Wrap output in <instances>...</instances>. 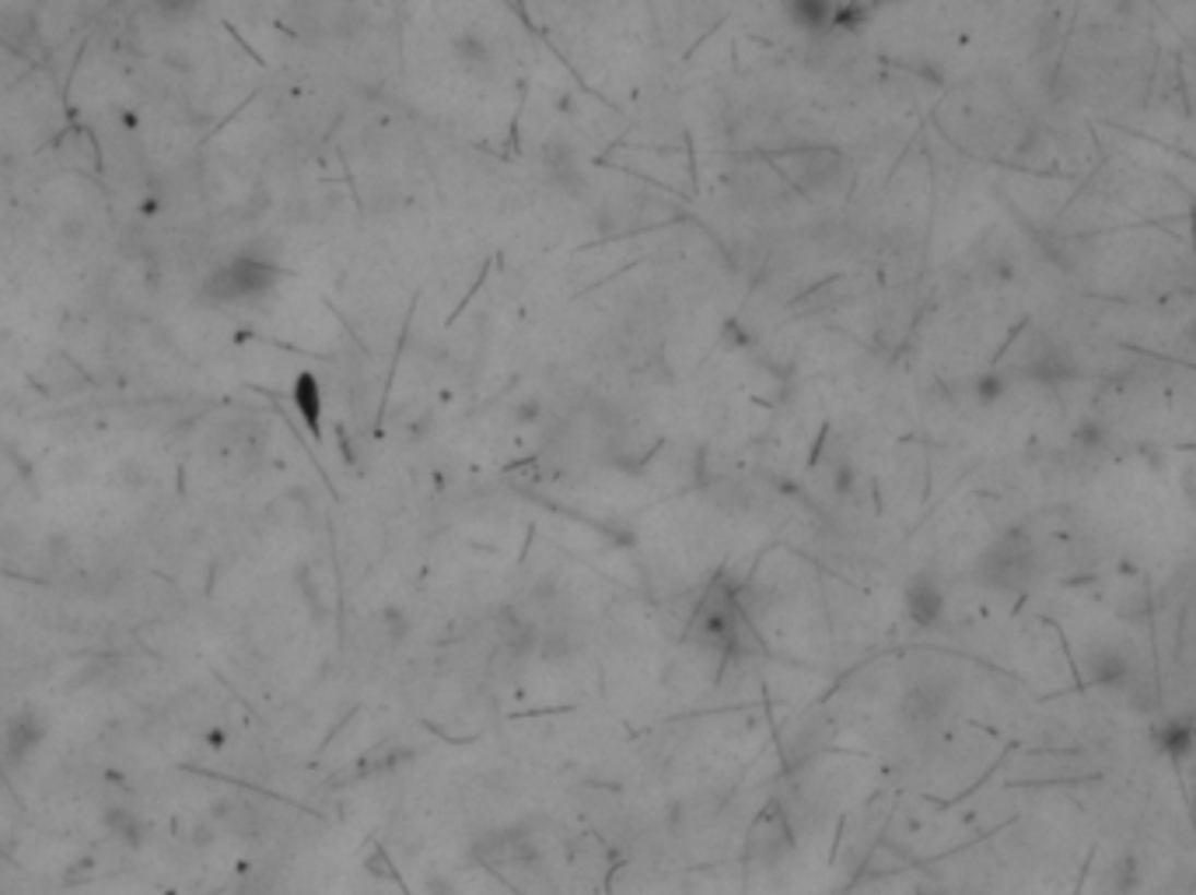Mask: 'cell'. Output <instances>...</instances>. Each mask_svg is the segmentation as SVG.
I'll use <instances>...</instances> for the list:
<instances>
[{
    "instance_id": "6da1fadb",
    "label": "cell",
    "mask_w": 1196,
    "mask_h": 895,
    "mask_svg": "<svg viewBox=\"0 0 1196 895\" xmlns=\"http://www.w3.org/2000/svg\"><path fill=\"white\" fill-rule=\"evenodd\" d=\"M1043 574V557L1026 528H1004L1000 536L983 549L973 563V577L980 588L994 595H1011L1021 598L1032 592V584Z\"/></svg>"
},
{
    "instance_id": "7a4b0ae2",
    "label": "cell",
    "mask_w": 1196,
    "mask_h": 895,
    "mask_svg": "<svg viewBox=\"0 0 1196 895\" xmlns=\"http://www.w3.org/2000/svg\"><path fill=\"white\" fill-rule=\"evenodd\" d=\"M276 277H281V270H276V263H270L267 255L238 252L203 281V298L214 301V305L256 301V298L270 295V290L276 287Z\"/></svg>"
},
{
    "instance_id": "3957f363",
    "label": "cell",
    "mask_w": 1196,
    "mask_h": 895,
    "mask_svg": "<svg viewBox=\"0 0 1196 895\" xmlns=\"http://www.w3.org/2000/svg\"><path fill=\"white\" fill-rule=\"evenodd\" d=\"M1021 374L1039 389H1064L1081 378V360L1064 339L1039 336L1029 343V354L1021 357Z\"/></svg>"
},
{
    "instance_id": "277c9868",
    "label": "cell",
    "mask_w": 1196,
    "mask_h": 895,
    "mask_svg": "<svg viewBox=\"0 0 1196 895\" xmlns=\"http://www.w3.org/2000/svg\"><path fill=\"white\" fill-rule=\"evenodd\" d=\"M773 165L780 176H788L791 186H797L802 193L829 189L843 171V158L833 147H791L784 154H773Z\"/></svg>"
},
{
    "instance_id": "5b68a950",
    "label": "cell",
    "mask_w": 1196,
    "mask_h": 895,
    "mask_svg": "<svg viewBox=\"0 0 1196 895\" xmlns=\"http://www.w3.org/2000/svg\"><path fill=\"white\" fill-rule=\"evenodd\" d=\"M1081 668H1085V682L1099 685V690H1120V693H1126L1140 679L1137 658L1123 644H1113V641L1091 644L1085 651Z\"/></svg>"
},
{
    "instance_id": "8992f818",
    "label": "cell",
    "mask_w": 1196,
    "mask_h": 895,
    "mask_svg": "<svg viewBox=\"0 0 1196 895\" xmlns=\"http://www.w3.org/2000/svg\"><path fill=\"white\" fill-rule=\"evenodd\" d=\"M794 847V825L791 815L780 812V808H770L756 819V825L749 830V857L762 860V864H773V860L788 857Z\"/></svg>"
},
{
    "instance_id": "52a82bcc",
    "label": "cell",
    "mask_w": 1196,
    "mask_h": 895,
    "mask_svg": "<svg viewBox=\"0 0 1196 895\" xmlns=\"http://www.w3.org/2000/svg\"><path fill=\"white\" fill-rule=\"evenodd\" d=\"M903 606H907V616L913 619L916 626H938L945 612H948V595L938 581H934L931 574H913L907 581V592H903Z\"/></svg>"
},
{
    "instance_id": "ba28073f",
    "label": "cell",
    "mask_w": 1196,
    "mask_h": 895,
    "mask_svg": "<svg viewBox=\"0 0 1196 895\" xmlns=\"http://www.w3.org/2000/svg\"><path fill=\"white\" fill-rule=\"evenodd\" d=\"M1154 749L1172 763H1186L1196 755V717L1172 714L1154 725Z\"/></svg>"
},
{
    "instance_id": "9c48e42d",
    "label": "cell",
    "mask_w": 1196,
    "mask_h": 895,
    "mask_svg": "<svg viewBox=\"0 0 1196 895\" xmlns=\"http://www.w3.org/2000/svg\"><path fill=\"white\" fill-rule=\"evenodd\" d=\"M784 11L794 28L808 32V36H826L837 28L840 0H784Z\"/></svg>"
},
{
    "instance_id": "30bf717a",
    "label": "cell",
    "mask_w": 1196,
    "mask_h": 895,
    "mask_svg": "<svg viewBox=\"0 0 1196 895\" xmlns=\"http://www.w3.org/2000/svg\"><path fill=\"white\" fill-rule=\"evenodd\" d=\"M43 738H46L43 717L32 714V711H22L19 717H11L8 725H4V755H8L11 763H19V760H25V755L43 742Z\"/></svg>"
},
{
    "instance_id": "8fae6325",
    "label": "cell",
    "mask_w": 1196,
    "mask_h": 895,
    "mask_svg": "<svg viewBox=\"0 0 1196 895\" xmlns=\"http://www.w3.org/2000/svg\"><path fill=\"white\" fill-rule=\"evenodd\" d=\"M294 406H298L301 420L308 423L311 434H319L322 427V389H319V378L316 374H298V382H294Z\"/></svg>"
},
{
    "instance_id": "7c38bea8",
    "label": "cell",
    "mask_w": 1196,
    "mask_h": 895,
    "mask_svg": "<svg viewBox=\"0 0 1196 895\" xmlns=\"http://www.w3.org/2000/svg\"><path fill=\"white\" fill-rule=\"evenodd\" d=\"M1140 882H1144V874H1140V868H1137V860H1134V857H1120V860H1113V864H1109V871H1105L1102 895H1137Z\"/></svg>"
},
{
    "instance_id": "4fadbf2b",
    "label": "cell",
    "mask_w": 1196,
    "mask_h": 895,
    "mask_svg": "<svg viewBox=\"0 0 1196 895\" xmlns=\"http://www.w3.org/2000/svg\"><path fill=\"white\" fill-rule=\"evenodd\" d=\"M973 395H976V403L994 406V403L1004 399V395H1008V378H1004L1000 371H983L973 382Z\"/></svg>"
},
{
    "instance_id": "5bb4252c",
    "label": "cell",
    "mask_w": 1196,
    "mask_h": 895,
    "mask_svg": "<svg viewBox=\"0 0 1196 895\" xmlns=\"http://www.w3.org/2000/svg\"><path fill=\"white\" fill-rule=\"evenodd\" d=\"M106 825L127 843H141V822H137L133 812H127V808H113V812L106 815Z\"/></svg>"
},
{
    "instance_id": "9a60e30c",
    "label": "cell",
    "mask_w": 1196,
    "mask_h": 895,
    "mask_svg": "<svg viewBox=\"0 0 1196 895\" xmlns=\"http://www.w3.org/2000/svg\"><path fill=\"white\" fill-rule=\"evenodd\" d=\"M197 4L200 0H154V11H158L165 22H186V19H193Z\"/></svg>"
},
{
    "instance_id": "2e32d148",
    "label": "cell",
    "mask_w": 1196,
    "mask_h": 895,
    "mask_svg": "<svg viewBox=\"0 0 1196 895\" xmlns=\"http://www.w3.org/2000/svg\"><path fill=\"white\" fill-rule=\"evenodd\" d=\"M1074 438H1078L1081 448H1102L1105 444V427L1099 420H1081L1078 430H1074Z\"/></svg>"
},
{
    "instance_id": "e0dca14e",
    "label": "cell",
    "mask_w": 1196,
    "mask_h": 895,
    "mask_svg": "<svg viewBox=\"0 0 1196 895\" xmlns=\"http://www.w3.org/2000/svg\"><path fill=\"white\" fill-rule=\"evenodd\" d=\"M1186 343H1189V350L1196 354V319H1189V325H1186Z\"/></svg>"
},
{
    "instance_id": "ac0fdd59",
    "label": "cell",
    "mask_w": 1196,
    "mask_h": 895,
    "mask_svg": "<svg viewBox=\"0 0 1196 895\" xmlns=\"http://www.w3.org/2000/svg\"><path fill=\"white\" fill-rule=\"evenodd\" d=\"M916 895H942V892H931V888H924V892H916Z\"/></svg>"
}]
</instances>
